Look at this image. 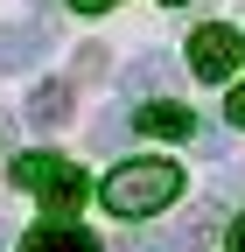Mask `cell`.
<instances>
[{
  "mask_svg": "<svg viewBox=\"0 0 245 252\" xmlns=\"http://www.w3.org/2000/svg\"><path fill=\"white\" fill-rule=\"evenodd\" d=\"M238 56H245V42H238V28H224V21H210V28L189 35V70L210 77V84H224L238 70Z\"/></svg>",
  "mask_w": 245,
  "mask_h": 252,
  "instance_id": "3957f363",
  "label": "cell"
},
{
  "mask_svg": "<svg viewBox=\"0 0 245 252\" xmlns=\"http://www.w3.org/2000/svg\"><path fill=\"white\" fill-rule=\"evenodd\" d=\"M224 119H231V126H245V84H231V98H224Z\"/></svg>",
  "mask_w": 245,
  "mask_h": 252,
  "instance_id": "8fae6325",
  "label": "cell"
},
{
  "mask_svg": "<svg viewBox=\"0 0 245 252\" xmlns=\"http://www.w3.org/2000/svg\"><path fill=\"white\" fill-rule=\"evenodd\" d=\"M77 77H105V49H98V42L77 49ZM77 77H70V84H77Z\"/></svg>",
  "mask_w": 245,
  "mask_h": 252,
  "instance_id": "30bf717a",
  "label": "cell"
},
{
  "mask_svg": "<svg viewBox=\"0 0 245 252\" xmlns=\"http://www.w3.org/2000/svg\"><path fill=\"white\" fill-rule=\"evenodd\" d=\"M49 49V28L42 21H14V28H0V70H35Z\"/></svg>",
  "mask_w": 245,
  "mask_h": 252,
  "instance_id": "52a82bcc",
  "label": "cell"
},
{
  "mask_svg": "<svg viewBox=\"0 0 245 252\" xmlns=\"http://www.w3.org/2000/svg\"><path fill=\"white\" fill-rule=\"evenodd\" d=\"M168 7H182V0H168Z\"/></svg>",
  "mask_w": 245,
  "mask_h": 252,
  "instance_id": "5bb4252c",
  "label": "cell"
},
{
  "mask_svg": "<svg viewBox=\"0 0 245 252\" xmlns=\"http://www.w3.org/2000/svg\"><path fill=\"white\" fill-rule=\"evenodd\" d=\"M14 189H28L42 210H49V224H70V217L84 210V168L63 161V154H14Z\"/></svg>",
  "mask_w": 245,
  "mask_h": 252,
  "instance_id": "7a4b0ae2",
  "label": "cell"
},
{
  "mask_svg": "<svg viewBox=\"0 0 245 252\" xmlns=\"http://www.w3.org/2000/svg\"><path fill=\"white\" fill-rule=\"evenodd\" d=\"M210 231H217V203H196V210L182 217L175 231H161V238H147V231H126V252H189V245H203Z\"/></svg>",
  "mask_w": 245,
  "mask_h": 252,
  "instance_id": "277c9868",
  "label": "cell"
},
{
  "mask_svg": "<svg viewBox=\"0 0 245 252\" xmlns=\"http://www.w3.org/2000/svg\"><path fill=\"white\" fill-rule=\"evenodd\" d=\"M70 7H77V14H105L112 0H70Z\"/></svg>",
  "mask_w": 245,
  "mask_h": 252,
  "instance_id": "7c38bea8",
  "label": "cell"
},
{
  "mask_svg": "<svg viewBox=\"0 0 245 252\" xmlns=\"http://www.w3.org/2000/svg\"><path fill=\"white\" fill-rule=\"evenodd\" d=\"M133 126L154 133V140H189L196 133V112L175 105V98H147V105H133Z\"/></svg>",
  "mask_w": 245,
  "mask_h": 252,
  "instance_id": "8992f818",
  "label": "cell"
},
{
  "mask_svg": "<svg viewBox=\"0 0 245 252\" xmlns=\"http://www.w3.org/2000/svg\"><path fill=\"white\" fill-rule=\"evenodd\" d=\"M70 112H77V84H70V77L35 84V91H28V105H21V119L35 126V133H56V126H70Z\"/></svg>",
  "mask_w": 245,
  "mask_h": 252,
  "instance_id": "5b68a950",
  "label": "cell"
},
{
  "mask_svg": "<svg viewBox=\"0 0 245 252\" xmlns=\"http://www.w3.org/2000/svg\"><path fill=\"white\" fill-rule=\"evenodd\" d=\"M119 84H126V98H147V91H168V84H175V63H168V56H133Z\"/></svg>",
  "mask_w": 245,
  "mask_h": 252,
  "instance_id": "9c48e42d",
  "label": "cell"
},
{
  "mask_svg": "<svg viewBox=\"0 0 245 252\" xmlns=\"http://www.w3.org/2000/svg\"><path fill=\"white\" fill-rule=\"evenodd\" d=\"M182 196V168L168 154H147V161H119L105 175V210L112 217H154Z\"/></svg>",
  "mask_w": 245,
  "mask_h": 252,
  "instance_id": "6da1fadb",
  "label": "cell"
},
{
  "mask_svg": "<svg viewBox=\"0 0 245 252\" xmlns=\"http://www.w3.org/2000/svg\"><path fill=\"white\" fill-rule=\"evenodd\" d=\"M21 252H105V245L91 238L84 224H35L21 238Z\"/></svg>",
  "mask_w": 245,
  "mask_h": 252,
  "instance_id": "ba28073f",
  "label": "cell"
},
{
  "mask_svg": "<svg viewBox=\"0 0 245 252\" xmlns=\"http://www.w3.org/2000/svg\"><path fill=\"white\" fill-rule=\"evenodd\" d=\"M231 252H245V210H238V224H231Z\"/></svg>",
  "mask_w": 245,
  "mask_h": 252,
  "instance_id": "4fadbf2b",
  "label": "cell"
}]
</instances>
